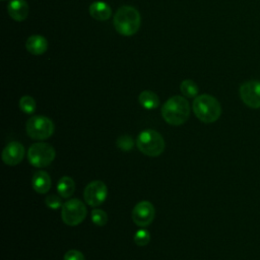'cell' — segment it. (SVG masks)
<instances>
[{
	"instance_id": "20",
	"label": "cell",
	"mask_w": 260,
	"mask_h": 260,
	"mask_svg": "<svg viewBox=\"0 0 260 260\" xmlns=\"http://www.w3.org/2000/svg\"><path fill=\"white\" fill-rule=\"evenodd\" d=\"M149 241H150V235L147 230H144V229L138 230L134 235V242L139 247L146 246L149 243Z\"/></svg>"
},
{
	"instance_id": "15",
	"label": "cell",
	"mask_w": 260,
	"mask_h": 260,
	"mask_svg": "<svg viewBox=\"0 0 260 260\" xmlns=\"http://www.w3.org/2000/svg\"><path fill=\"white\" fill-rule=\"evenodd\" d=\"M88 10L90 16L100 21L107 20L112 15V9L110 5L103 1H95L91 3Z\"/></svg>"
},
{
	"instance_id": "19",
	"label": "cell",
	"mask_w": 260,
	"mask_h": 260,
	"mask_svg": "<svg viewBox=\"0 0 260 260\" xmlns=\"http://www.w3.org/2000/svg\"><path fill=\"white\" fill-rule=\"evenodd\" d=\"M19 108L25 114H32L36 111V101L30 95H23L19 100Z\"/></svg>"
},
{
	"instance_id": "13",
	"label": "cell",
	"mask_w": 260,
	"mask_h": 260,
	"mask_svg": "<svg viewBox=\"0 0 260 260\" xmlns=\"http://www.w3.org/2000/svg\"><path fill=\"white\" fill-rule=\"evenodd\" d=\"M25 48L32 55H42L48 49V41L43 36L32 35L26 40Z\"/></svg>"
},
{
	"instance_id": "18",
	"label": "cell",
	"mask_w": 260,
	"mask_h": 260,
	"mask_svg": "<svg viewBox=\"0 0 260 260\" xmlns=\"http://www.w3.org/2000/svg\"><path fill=\"white\" fill-rule=\"evenodd\" d=\"M181 92L187 98H196L198 94V86L191 79H185L180 84Z\"/></svg>"
},
{
	"instance_id": "10",
	"label": "cell",
	"mask_w": 260,
	"mask_h": 260,
	"mask_svg": "<svg viewBox=\"0 0 260 260\" xmlns=\"http://www.w3.org/2000/svg\"><path fill=\"white\" fill-rule=\"evenodd\" d=\"M154 213V207L149 201H140L132 210V219L136 225L145 228L152 222Z\"/></svg>"
},
{
	"instance_id": "2",
	"label": "cell",
	"mask_w": 260,
	"mask_h": 260,
	"mask_svg": "<svg viewBox=\"0 0 260 260\" xmlns=\"http://www.w3.org/2000/svg\"><path fill=\"white\" fill-rule=\"evenodd\" d=\"M140 13L132 6H122L118 8L114 15V27L116 30L125 37L135 35L140 27Z\"/></svg>"
},
{
	"instance_id": "6",
	"label": "cell",
	"mask_w": 260,
	"mask_h": 260,
	"mask_svg": "<svg viewBox=\"0 0 260 260\" xmlns=\"http://www.w3.org/2000/svg\"><path fill=\"white\" fill-rule=\"evenodd\" d=\"M54 129L53 121L45 116H32L27 120L25 125L27 135L37 140H44L51 137Z\"/></svg>"
},
{
	"instance_id": "9",
	"label": "cell",
	"mask_w": 260,
	"mask_h": 260,
	"mask_svg": "<svg viewBox=\"0 0 260 260\" xmlns=\"http://www.w3.org/2000/svg\"><path fill=\"white\" fill-rule=\"evenodd\" d=\"M239 92L246 106L251 109L260 108V81L250 80L242 83Z\"/></svg>"
},
{
	"instance_id": "3",
	"label": "cell",
	"mask_w": 260,
	"mask_h": 260,
	"mask_svg": "<svg viewBox=\"0 0 260 260\" xmlns=\"http://www.w3.org/2000/svg\"><path fill=\"white\" fill-rule=\"evenodd\" d=\"M195 116L203 123H213L221 115V106L219 102L210 94L197 95L192 104Z\"/></svg>"
},
{
	"instance_id": "1",
	"label": "cell",
	"mask_w": 260,
	"mask_h": 260,
	"mask_svg": "<svg viewBox=\"0 0 260 260\" xmlns=\"http://www.w3.org/2000/svg\"><path fill=\"white\" fill-rule=\"evenodd\" d=\"M190 115V106L188 101L180 95L170 98L161 108L164 120L173 126L184 124Z\"/></svg>"
},
{
	"instance_id": "7",
	"label": "cell",
	"mask_w": 260,
	"mask_h": 260,
	"mask_svg": "<svg viewBox=\"0 0 260 260\" xmlns=\"http://www.w3.org/2000/svg\"><path fill=\"white\" fill-rule=\"evenodd\" d=\"M86 213L87 210L84 203L76 198L67 200L63 204L61 210L63 222L70 226H75L81 223L85 218Z\"/></svg>"
},
{
	"instance_id": "8",
	"label": "cell",
	"mask_w": 260,
	"mask_h": 260,
	"mask_svg": "<svg viewBox=\"0 0 260 260\" xmlns=\"http://www.w3.org/2000/svg\"><path fill=\"white\" fill-rule=\"evenodd\" d=\"M107 195L108 188L106 184L99 180L88 183L83 192L85 202L91 207H96L101 205L106 200Z\"/></svg>"
},
{
	"instance_id": "12",
	"label": "cell",
	"mask_w": 260,
	"mask_h": 260,
	"mask_svg": "<svg viewBox=\"0 0 260 260\" xmlns=\"http://www.w3.org/2000/svg\"><path fill=\"white\" fill-rule=\"evenodd\" d=\"M10 17L16 21H22L27 17L28 5L25 0H10L7 5Z\"/></svg>"
},
{
	"instance_id": "21",
	"label": "cell",
	"mask_w": 260,
	"mask_h": 260,
	"mask_svg": "<svg viewBox=\"0 0 260 260\" xmlns=\"http://www.w3.org/2000/svg\"><path fill=\"white\" fill-rule=\"evenodd\" d=\"M91 220L92 222L95 224V225H99V226H103L107 223L108 221V216H107V213L102 210V209H93L91 211Z\"/></svg>"
},
{
	"instance_id": "16",
	"label": "cell",
	"mask_w": 260,
	"mask_h": 260,
	"mask_svg": "<svg viewBox=\"0 0 260 260\" xmlns=\"http://www.w3.org/2000/svg\"><path fill=\"white\" fill-rule=\"evenodd\" d=\"M138 102L146 110H153L159 105V99L157 94L151 90L141 91L138 96Z\"/></svg>"
},
{
	"instance_id": "4",
	"label": "cell",
	"mask_w": 260,
	"mask_h": 260,
	"mask_svg": "<svg viewBox=\"0 0 260 260\" xmlns=\"http://www.w3.org/2000/svg\"><path fill=\"white\" fill-rule=\"evenodd\" d=\"M136 145L143 154L155 157L162 153L165 149V140L157 131L146 129L139 133L136 139Z\"/></svg>"
},
{
	"instance_id": "17",
	"label": "cell",
	"mask_w": 260,
	"mask_h": 260,
	"mask_svg": "<svg viewBox=\"0 0 260 260\" xmlns=\"http://www.w3.org/2000/svg\"><path fill=\"white\" fill-rule=\"evenodd\" d=\"M75 189V184L72 178L68 176L62 177L57 184V191L62 198H69L73 194Z\"/></svg>"
},
{
	"instance_id": "24",
	"label": "cell",
	"mask_w": 260,
	"mask_h": 260,
	"mask_svg": "<svg viewBox=\"0 0 260 260\" xmlns=\"http://www.w3.org/2000/svg\"><path fill=\"white\" fill-rule=\"evenodd\" d=\"M63 260H85V258L80 251L71 249L65 253Z\"/></svg>"
},
{
	"instance_id": "23",
	"label": "cell",
	"mask_w": 260,
	"mask_h": 260,
	"mask_svg": "<svg viewBox=\"0 0 260 260\" xmlns=\"http://www.w3.org/2000/svg\"><path fill=\"white\" fill-rule=\"evenodd\" d=\"M45 203L51 209H58V208L63 206L61 198L56 196V195H49V196H47L46 199H45Z\"/></svg>"
},
{
	"instance_id": "11",
	"label": "cell",
	"mask_w": 260,
	"mask_h": 260,
	"mask_svg": "<svg viewBox=\"0 0 260 260\" xmlns=\"http://www.w3.org/2000/svg\"><path fill=\"white\" fill-rule=\"evenodd\" d=\"M24 147L20 142H9L2 151V160L7 166H16L23 159Z\"/></svg>"
},
{
	"instance_id": "14",
	"label": "cell",
	"mask_w": 260,
	"mask_h": 260,
	"mask_svg": "<svg viewBox=\"0 0 260 260\" xmlns=\"http://www.w3.org/2000/svg\"><path fill=\"white\" fill-rule=\"evenodd\" d=\"M31 186L37 193L45 194L51 188V178L47 172H36L31 179Z\"/></svg>"
},
{
	"instance_id": "22",
	"label": "cell",
	"mask_w": 260,
	"mask_h": 260,
	"mask_svg": "<svg viewBox=\"0 0 260 260\" xmlns=\"http://www.w3.org/2000/svg\"><path fill=\"white\" fill-rule=\"evenodd\" d=\"M133 144H134V142H133L132 138L129 137L128 135H123V136L119 137V139L117 140L118 147L124 151H128V150L132 149Z\"/></svg>"
},
{
	"instance_id": "5",
	"label": "cell",
	"mask_w": 260,
	"mask_h": 260,
	"mask_svg": "<svg viewBox=\"0 0 260 260\" xmlns=\"http://www.w3.org/2000/svg\"><path fill=\"white\" fill-rule=\"evenodd\" d=\"M56 152L52 145L46 142H36L28 148L27 159L36 168H46L55 158Z\"/></svg>"
}]
</instances>
